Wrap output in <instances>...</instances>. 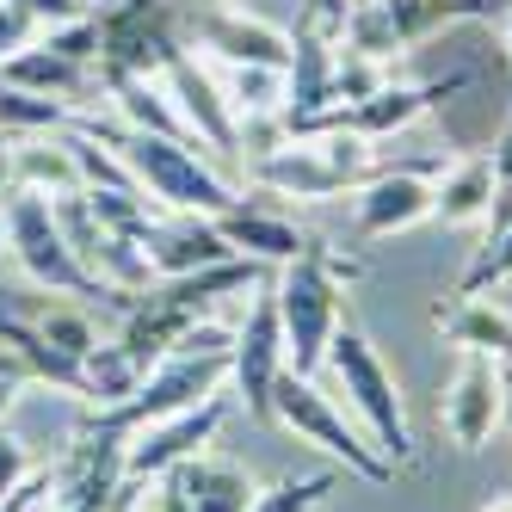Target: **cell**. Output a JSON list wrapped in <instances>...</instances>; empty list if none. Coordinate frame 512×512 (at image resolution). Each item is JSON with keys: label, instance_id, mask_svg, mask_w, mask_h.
Wrapping results in <instances>:
<instances>
[{"label": "cell", "instance_id": "32", "mask_svg": "<svg viewBox=\"0 0 512 512\" xmlns=\"http://www.w3.org/2000/svg\"><path fill=\"white\" fill-rule=\"evenodd\" d=\"M482 512H512V494H494V500H488Z\"/></svg>", "mask_w": 512, "mask_h": 512}, {"label": "cell", "instance_id": "35", "mask_svg": "<svg viewBox=\"0 0 512 512\" xmlns=\"http://www.w3.org/2000/svg\"><path fill=\"white\" fill-rule=\"evenodd\" d=\"M506 408H512V371H506Z\"/></svg>", "mask_w": 512, "mask_h": 512}, {"label": "cell", "instance_id": "12", "mask_svg": "<svg viewBox=\"0 0 512 512\" xmlns=\"http://www.w3.org/2000/svg\"><path fill=\"white\" fill-rule=\"evenodd\" d=\"M136 247L149 253V272L155 278H186L198 266H223L235 260V247L223 241L216 216H186V210H167V216H149L136 235Z\"/></svg>", "mask_w": 512, "mask_h": 512}, {"label": "cell", "instance_id": "15", "mask_svg": "<svg viewBox=\"0 0 512 512\" xmlns=\"http://www.w3.org/2000/svg\"><path fill=\"white\" fill-rule=\"evenodd\" d=\"M216 229H223V241L241 253V260H260V266H290V260H303L315 247V235H303L290 216H278L266 204H247V198L216 216Z\"/></svg>", "mask_w": 512, "mask_h": 512}, {"label": "cell", "instance_id": "28", "mask_svg": "<svg viewBox=\"0 0 512 512\" xmlns=\"http://www.w3.org/2000/svg\"><path fill=\"white\" fill-rule=\"evenodd\" d=\"M7 7H25V13H38L44 25H62V19H81V13H93L87 0H7Z\"/></svg>", "mask_w": 512, "mask_h": 512}, {"label": "cell", "instance_id": "19", "mask_svg": "<svg viewBox=\"0 0 512 512\" xmlns=\"http://www.w3.org/2000/svg\"><path fill=\"white\" fill-rule=\"evenodd\" d=\"M173 475H179V488H186V500H192L198 512H247L253 494H260V488H253V475H247L241 463L210 457V451L186 457Z\"/></svg>", "mask_w": 512, "mask_h": 512}, {"label": "cell", "instance_id": "9", "mask_svg": "<svg viewBox=\"0 0 512 512\" xmlns=\"http://www.w3.org/2000/svg\"><path fill=\"white\" fill-rule=\"evenodd\" d=\"M445 161H414V167H377L352 198V229L358 241H389L401 229H420L432 216V179Z\"/></svg>", "mask_w": 512, "mask_h": 512}, {"label": "cell", "instance_id": "11", "mask_svg": "<svg viewBox=\"0 0 512 512\" xmlns=\"http://www.w3.org/2000/svg\"><path fill=\"white\" fill-rule=\"evenodd\" d=\"M438 420H445L457 451H482L494 438V426L506 420V371L488 352H463L457 377L445 383V408H438Z\"/></svg>", "mask_w": 512, "mask_h": 512}, {"label": "cell", "instance_id": "8", "mask_svg": "<svg viewBox=\"0 0 512 512\" xmlns=\"http://www.w3.org/2000/svg\"><path fill=\"white\" fill-rule=\"evenodd\" d=\"M334 81H340V25H327L315 13H303V25L290 31V62H284V130H303L309 118H321L334 105Z\"/></svg>", "mask_w": 512, "mask_h": 512}, {"label": "cell", "instance_id": "33", "mask_svg": "<svg viewBox=\"0 0 512 512\" xmlns=\"http://www.w3.org/2000/svg\"><path fill=\"white\" fill-rule=\"evenodd\" d=\"M13 364H19V358H13V352H0V371H13Z\"/></svg>", "mask_w": 512, "mask_h": 512}, {"label": "cell", "instance_id": "1", "mask_svg": "<svg viewBox=\"0 0 512 512\" xmlns=\"http://www.w3.org/2000/svg\"><path fill=\"white\" fill-rule=\"evenodd\" d=\"M87 136H99L105 149H112L124 167H130V179L142 192H149L161 210H186V216H223V210H235L241 198H235V186L223 173H210L204 161H198V149L192 142H173V136H149V130H105V124H93V118H75Z\"/></svg>", "mask_w": 512, "mask_h": 512}, {"label": "cell", "instance_id": "21", "mask_svg": "<svg viewBox=\"0 0 512 512\" xmlns=\"http://www.w3.org/2000/svg\"><path fill=\"white\" fill-rule=\"evenodd\" d=\"M0 340L13 346V358L31 371V383H50V389H62V395H81V401H87V371H81L75 358L50 352V346H44V334H38V327H31L25 315L0 309Z\"/></svg>", "mask_w": 512, "mask_h": 512}, {"label": "cell", "instance_id": "10", "mask_svg": "<svg viewBox=\"0 0 512 512\" xmlns=\"http://www.w3.org/2000/svg\"><path fill=\"white\" fill-rule=\"evenodd\" d=\"M223 414H229V401L210 395V401H198V408H186V414H167V420L136 426L130 445H124V475H130V482H161V475H173L186 457L210 451Z\"/></svg>", "mask_w": 512, "mask_h": 512}, {"label": "cell", "instance_id": "4", "mask_svg": "<svg viewBox=\"0 0 512 512\" xmlns=\"http://www.w3.org/2000/svg\"><path fill=\"white\" fill-rule=\"evenodd\" d=\"M0 235H7L13 260L25 266L31 284L56 290V297H105V284L75 260L68 235L56 229L50 198H38V192H7V198H0Z\"/></svg>", "mask_w": 512, "mask_h": 512}, {"label": "cell", "instance_id": "23", "mask_svg": "<svg viewBox=\"0 0 512 512\" xmlns=\"http://www.w3.org/2000/svg\"><path fill=\"white\" fill-rule=\"evenodd\" d=\"M31 327H38V334H44V346L50 352H62V358H87L93 346H99V334H93V321L81 315V309H62V303H50V309H38V315H31Z\"/></svg>", "mask_w": 512, "mask_h": 512}, {"label": "cell", "instance_id": "14", "mask_svg": "<svg viewBox=\"0 0 512 512\" xmlns=\"http://www.w3.org/2000/svg\"><path fill=\"white\" fill-rule=\"evenodd\" d=\"M192 38L210 56H223L229 68H284L290 62V31H278L266 19H247L235 7H204L192 19Z\"/></svg>", "mask_w": 512, "mask_h": 512}, {"label": "cell", "instance_id": "13", "mask_svg": "<svg viewBox=\"0 0 512 512\" xmlns=\"http://www.w3.org/2000/svg\"><path fill=\"white\" fill-rule=\"evenodd\" d=\"M161 81H167V93H173V105H179V118L192 124L198 149H235V142H241L229 93L204 75L192 50H173V56L161 62Z\"/></svg>", "mask_w": 512, "mask_h": 512}, {"label": "cell", "instance_id": "2", "mask_svg": "<svg viewBox=\"0 0 512 512\" xmlns=\"http://www.w3.org/2000/svg\"><path fill=\"white\" fill-rule=\"evenodd\" d=\"M352 278H358V260H340V253L321 247V241L272 278L278 321H284V364L297 377L321 371L327 340L340 334V309H346V284Z\"/></svg>", "mask_w": 512, "mask_h": 512}, {"label": "cell", "instance_id": "30", "mask_svg": "<svg viewBox=\"0 0 512 512\" xmlns=\"http://www.w3.org/2000/svg\"><path fill=\"white\" fill-rule=\"evenodd\" d=\"M31 383V371H25V364H13V371H0V420H7V408H13V401H19V389Z\"/></svg>", "mask_w": 512, "mask_h": 512}, {"label": "cell", "instance_id": "16", "mask_svg": "<svg viewBox=\"0 0 512 512\" xmlns=\"http://www.w3.org/2000/svg\"><path fill=\"white\" fill-rule=\"evenodd\" d=\"M7 173H13V192H38V198H75L87 192V179H81V161L75 149H68V136L56 130H31V142H7Z\"/></svg>", "mask_w": 512, "mask_h": 512}, {"label": "cell", "instance_id": "34", "mask_svg": "<svg viewBox=\"0 0 512 512\" xmlns=\"http://www.w3.org/2000/svg\"><path fill=\"white\" fill-rule=\"evenodd\" d=\"M506 50H512V13H506Z\"/></svg>", "mask_w": 512, "mask_h": 512}, {"label": "cell", "instance_id": "3", "mask_svg": "<svg viewBox=\"0 0 512 512\" xmlns=\"http://www.w3.org/2000/svg\"><path fill=\"white\" fill-rule=\"evenodd\" d=\"M321 364L340 377V389H346V401L358 408V420L371 426L377 457H383L389 469L414 463V432H408V414H401V389H395V377H389V364L377 358V346L364 340L358 327L340 321V334L327 340V358H321Z\"/></svg>", "mask_w": 512, "mask_h": 512}, {"label": "cell", "instance_id": "24", "mask_svg": "<svg viewBox=\"0 0 512 512\" xmlns=\"http://www.w3.org/2000/svg\"><path fill=\"white\" fill-rule=\"evenodd\" d=\"M229 105L247 118H278L284 112V68H235L229 75Z\"/></svg>", "mask_w": 512, "mask_h": 512}, {"label": "cell", "instance_id": "20", "mask_svg": "<svg viewBox=\"0 0 512 512\" xmlns=\"http://www.w3.org/2000/svg\"><path fill=\"white\" fill-rule=\"evenodd\" d=\"M432 321L463 346V352H488V358H512V315L488 297H451L438 303Z\"/></svg>", "mask_w": 512, "mask_h": 512}, {"label": "cell", "instance_id": "18", "mask_svg": "<svg viewBox=\"0 0 512 512\" xmlns=\"http://www.w3.org/2000/svg\"><path fill=\"white\" fill-rule=\"evenodd\" d=\"M494 210V161L488 155H463L451 167H438L432 179V216L438 223H488Z\"/></svg>", "mask_w": 512, "mask_h": 512}, {"label": "cell", "instance_id": "36", "mask_svg": "<svg viewBox=\"0 0 512 512\" xmlns=\"http://www.w3.org/2000/svg\"><path fill=\"white\" fill-rule=\"evenodd\" d=\"M204 7H229V0H204Z\"/></svg>", "mask_w": 512, "mask_h": 512}, {"label": "cell", "instance_id": "6", "mask_svg": "<svg viewBox=\"0 0 512 512\" xmlns=\"http://www.w3.org/2000/svg\"><path fill=\"white\" fill-rule=\"evenodd\" d=\"M272 420L290 426L303 445H315V451H327L334 463H346L352 475H364V482H377V488L395 482V469L377 457V445H364V438L352 432V420H346L309 377H297V371L278 377V389H272Z\"/></svg>", "mask_w": 512, "mask_h": 512}, {"label": "cell", "instance_id": "25", "mask_svg": "<svg viewBox=\"0 0 512 512\" xmlns=\"http://www.w3.org/2000/svg\"><path fill=\"white\" fill-rule=\"evenodd\" d=\"M506 278H512V229H506V235H494V241H482L475 266L457 278L451 297H488V290H494V284H506Z\"/></svg>", "mask_w": 512, "mask_h": 512}, {"label": "cell", "instance_id": "26", "mask_svg": "<svg viewBox=\"0 0 512 512\" xmlns=\"http://www.w3.org/2000/svg\"><path fill=\"white\" fill-rule=\"evenodd\" d=\"M38 31H44V19H38V13L7 7V0H0V62H7V56H19L25 44H38Z\"/></svg>", "mask_w": 512, "mask_h": 512}, {"label": "cell", "instance_id": "31", "mask_svg": "<svg viewBox=\"0 0 512 512\" xmlns=\"http://www.w3.org/2000/svg\"><path fill=\"white\" fill-rule=\"evenodd\" d=\"M0 192H13V173H7V136H0Z\"/></svg>", "mask_w": 512, "mask_h": 512}, {"label": "cell", "instance_id": "7", "mask_svg": "<svg viewBox=\"0 0 512 512\" xmlns=\"http://www.w3.org/2000/svg\"><path fill=\"white\" fill-rule=\"evenodd\" d=\"M284 371H290V364H284L278 297H272V284H260L253 303H247V321L235 327V346H229V377H235V389H241L253 420H272V389H278Z\"/></svg>", "mask_w": 512, "mask_h": 512}, {"label": "cell", "instance_id": "22", "mask_svg": "<svg viewBox=\"0 0 512 512\" xmlns=\"http://www.w3.org/2000/svg\"><path fill=\"white\" fill-rule=\"evenodd\" d=\"M81 371H87V408H93V414H105V408H118V401H130L136 383L149 377L118 340H112V346H93V352L81 358Z\"/></svg>", "mask_w": 512, "mask_h": 512}, {"label": "cell", "instance_id": "27", "mask_svg": "<svg viewBox=\"0 0 512 512\" xmlns=\"http://www.w3.org/2000/svg\"><path fill=\"white\" fill-rule=\"evenodd\" d=\"M25 475H31V457H25V438L19 432H7V426H0V500H7L19 482H25Z\"/></svg>", "mask_w": 512, "mask_h": 512}, {"label": "cell", "instance_id": "5", "mask_svg": "<svg viewBox=\"0 0 512 512\" xmlns=\"http://www.w3.org/2000/svg\"><path fill=\"white\" fill-rule=\"evenodd\" d=\"M223 383H229V352H167L155 371L136 383L130 401H118V408H105L93 420L130 438L136 426L167 420V414H186V408H198V401L223 395Z\"/></svg>", "mask_w": 512, "mask_h": 512}, {"label": "cell", "instance_id": "17", "mask_svg": "<svg viewBox=\"0 0 512 512\" xmlns=\"http://www.w3.org/2000/svg\"><path fill=\"white\" fill-rule=\"evenodd\" d=\"M0 75H7L13 87L25 93H38V99H56V105H87L93 81H99V68L93 62H75V56H62L50 44H25L19 56L0 62Z\"/></svg>", "mask_w": 512, "mask_h": 512}, {"label": "cell", "instance_id": "29", "mask_svg": "<svg viewBox=\"0 0 512 512\" xmlns=\"http://www.w3.org/2000/svg\"><path fill=\"white\" fill-rule=\"evenodd\" d=\"M155 512H198L186 500V488H179V475H161V494H155Z\"/></svg>", "mask_w": 512, "mask_h": 512}]
</instances>
